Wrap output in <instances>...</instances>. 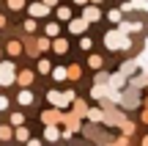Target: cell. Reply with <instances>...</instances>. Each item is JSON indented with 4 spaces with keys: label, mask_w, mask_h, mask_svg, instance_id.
<instances>
[{
    "label": "cell",
    "mask_w": 148,
    "mask_h": 146,
    "mask_svg": "<svg viewBox=\"0 0 148 146\" xmlns=\"http://www.w3.org/2000/svg\"><path fill=\"white\" fill-rule=\"evenodd\" d=\"M104 42H107V47H110V50H126L129 47V44H132V42H129V36H126V33H121V30H112V33H107V36H104Z\"/></svg>",
    "instance_id": "6da1fadb"
},
{
    "label": "cell",
    "mask_w": 148,
    "mask_h": 146,
    "mask_svg": "<svg viewBox=\"0 0 148 146\" xmlns=\"http://www.w3.org/2000/svg\"><path fill=\"white\" fill-rule=\"evenodd\" d=\"M47 99L52 105H58V108H66L69 102H74V91H66V94H58V91H49L47 94Z\"/></svg>",
    "instance_id": "7a4b0ae2"
},
{
    "label": "cell",
    "mask_w": 148,
    "mask_h": 146,
    "mask_svg": "<svg viewBox=\"0 0 148 146\" xmlns=\"http://www.w3.org/2000/svg\"><path fill=\"white\" fill-rule=\"evenodd\" d=\"M11 83H14V64L3 61L0 64V86H11Z\"/></svg>",
    "instance_id": "3957f363"
},
{
    "label": "cell",
    "mask_w": 148,
    "mask_h": 146,
    "mask_svg": "<svg viewBox=\"0 0 148 146\" xmlns=\"http://www.w3.org/2000/svg\"><path fill=\"white\" fill-rule=\"evenodd\" d=\"M27 11H30V17H47L49 6L47 3H33V6H27Z\"/></svg>",
    "instance_id": "277c9868"
},
{
    "label": "cell",
    "mask_w": 148,
    "mask_h": 146,
    "mask_svg": "<svg viewBox=\"0 0 148 146\" xmlns=\"http://www.w3.org/2000/svg\"><path fill=\"white\" fill-rule=\"evenodd\" d=\"M121 102H123V108H134V105H137V88H132L126 97L121 94Z\"/></svg>",
    "instance_id": "5b68a950"
},
{
    "label": "cell",
    "mask_w": 148,
    "mask_h": 146,
    "mask_svg": "<svg viewBox=\"0 0 148 146\" xmlns=\"http://www.w3.org/2000/svg\"><path fill=\"white\" fill-rule=\"evenodd\" d=\"M85 28H88V22H85V19H71L69 22V30L77 33V36H79V33H85Z\"/></svg>",
    "instance_id": "8992f818"
},
{
    "label": "cell",
    "mask_w": 148,
    "mask_h": 146,
    "mask_svg": "<svg viewBox=\"0 0 148 146\" xmlns=\"http://www.w3.org/2000/svg\"><path fill=\"white\" fill-rule=\"evenodd\" d=\"M85 113H88V105H85L82 99H74V116H77V119H82Z\"/></svg>",
    "instance_id": "52a82bcc"
},
{
    "label": "cell",
    "mask_w": 148,
    "mask_h": 146,
    "mask_svg": "<svg viewBox=\"0 0 148 146\" xmlns=\"http://www.w3.org/2000/svg\"><path fill=\"white\" fill-rule=\"evenodd\" d=\"M52 50H55L58 55H63L66 50H69V42H66V39H55V42H52Z\"/></svg>",
    "instance_id": "ba28073f"
},
{
    "label": "cell",
    "mask_w": 148,
    "mask_h": 146,
    "mask_svg": "<svg viewBox=\"0 0 148 146\" xmlns=\"http://www.w3.org/2000/svg\"><path fill=\"white\" fill-rule=\"evenodd\" d=\"M85 116H88L90 121H104V110H101V108H93V110H88Z\"/></svg>",
    "instance_id": "9c48e42d"
},
{
    "label": "cell",
    "mask_w": 148,
    "mask_h": 146,
    "mask_svg": "<svg viewBox=\"0 0 148 146\" xmlns=\"http://www.w3.org/2000/svg\"><path fill=\"white\" fill-rule=\"evenodd\" d=\"M85 22H93V19H99V8H93V6H88L85 8V17H82Z\"/></svg>",
    "instance_id": "30bf717a"
},
{
    "label": "cell",
    "mask_w": 148,
    "mask_h": 146,
    "mask_svg": "<svg viewBox=\"0 0 148 146\" xmlns=\"http://www.w3.org/2000/svg\"><path fill=\"white\" fill-rule=\"evenodd\" d=\"M121 33H132V30H140V22H121V28H118Z\"/></svg>",
    "instance_id": "8fae6325"
},
{
    "label": "cell",
    "mask_w": 148,
    "mask_h": 146,
    "mask_svg": "<svg viewBox=\"0 0 148 146\" xmlns=\"http://www.w3.org/2000/svg\"><path fill=\"white\" fill-rule=\"evenodd\" d=\"M58 135H60V132H58V127H52V124L44 130V138H47V141H58Z\"/></svg>",
    "instance_id": "7c38bea8"
},
{
    "label": "cell",
    "mask_w": 148,
    "mask_h": 146,
    "mask_svg": "<svg viewBox=\"0 0 148 146\" xmlns=\"http://www.w3.org/2000/svg\"><path fill=\"white\" fill-rule=\"evenodd\" d=\"M123 83H126V75L121 72V75H115V77H112L110 83H107V86H110V88H118V86H123Z\"/></svg>",
    "instance_id": "4fadbf2b"
},
{
    "label": "cell",
    "mask_w": 148,
    "mask_h": 146,
    "mask_svg": "<svg viewBox=\"0 0 148 146\" xmlns=\"http://www.w3.org/2000/svg\"><path fill=\"white\" fill-rule=\"evenodd\" d=\"M52 77H55V80H66V77H69V69L58 66V69H52Z\"/></svg>",
    "instance_id": "5bb4252c"
},
{
    "label": "cell",
    "mask_w": 148,
    "mask_h": 146,
    "mask_svg": "<svg viewBox=\"0 0 148 146\" xmlns=\"http://www.w3.org/2000/svg\"><path fill=\"white\" fill-rule=\"evenodd\" d=\"M8 53H11V55H19V53H22V44H19V42H8Z\"/></svg>",
    "instance_id": "9a60e30c"
},
{
    "label": "cell",
    "mask_w": 148,
    "mask_h": 146,
    "mask_svg": "<svg viewBox=\"0 0 148 146\" xmlns=\"http://www.w3.org/2000/svg\"><path fill=\"white\" fill-rule=\"evenodd\" d=\"M30 102H33V94L30 91H22L19 94V105H30Z\"/></svg>",
    "instance_id": "2e32d148"
},
{
    "label": "cell",
    "mask_w": 148,
    "mask_h": 146,
    "mask_svg": "<svg viewBox=\"0 0 148 146\" xmlns=\"http://www.w3.org/2000/svg\"><path fill=\"white\" fill-rule=\"evenodd\" d=\"M14 135H16V141H30V138H27V130H25V127H16V132H14Z\"/></svg>",
    "instance_id": "e0dca14e"
},
{
    "label": "cell",
    "mask_w": 148,
    "mask_h": 146,
    "mask_svg": "<svg viewBox=\"0 0 148 146\" xmlns=\"http://www.w3.org/2000/svg\"><path fill=\"white\" fill-rule=\"evenodd\" d=\"M134 69H137V61H129V64H123V69H121V72H123V75H132Z\"/></svg>",
    "instance_id": "ac0fdd59"
},
{
    "label": "cell",
    "mask_w": 148,
    "mask_h": 146,
    "mask_svg": "<svg viewBox=\"0 0 148 146\" xmlns=\"http://www.w3.org/2000/svg\"><path fill=\"white\" fill-rule=\"evenodd\" d=\"M90 66H93V69H101V66H104V61H101L99 55H90Z\"/></svg>",
    "instance_id": "d6986e66"
},
{
    "label": "cell",
    "mask_w": 148,
    "mask_h": 146,
    "mask_svg": "<svg viewBox=\"0 0 148 146\" xmlns=\"http://www.w3.org/2000/svg\"><path fill=\"white\" fill-rule=\"evenodd\" d=\"M107 83H110V77H107L104 72H99V75H96V86H107Z\"/></svg>",
    "instance_id": "ffe728a7"
},
{
    "label": "cell",
    "mask_w": 148,
    "mask_h": 146,
    "mask_svg": "<svg viewBox=\"0 0 148 146\" xmlns=\"http://www.w3.org/2000/svg\"><path fill=\"white\" fill-rule=\"evenodd\" d=\"M0 138H3V141H8V138H14V132H11V127H0Z\"/></svg>",
    "instance_id": "44dd1931"
},
{
    "label": "cell",
    "mask_w": 148,
    "mask_h": 146,
    "mask_svg": "<svg viewBox=\"0 0 148 146\" xmlns=\"http://www.w3.org/2000/svg\"><path fill=\"white\" fill-rule=\"evenodd\" d=\"M38 72H41V75H49V61H38Z\"/></svg>",
    "instance_id": "7402d4cb"
},
{
    "label": "cell",
    "mask_w": 148,
    "mask_h": 146,
    "mask_svg": "<svg viewBox=\"0 0 148 146\" xmlns=\"http://www.w3.org/2000/svg\"><path fill=\"white\" fill-rule=\"evenodd\" d=\"M22 6H25V0H8V8L11 11H19Z\"/></svg>",
    "instance_id": "603a6c76"
},
{
    "label": "cell",
    "mask_w": 148,
    "mask_h": 146,
    "mask_svg": "<svg viewBox=\"0 0 148 146\" xmlns=\"http://www.w3.org/2000/svg\"><path fill=\"white\" fill-rule=\"evenodd\" d=\"M58 30H60V25H55V22H49V25H47V33H49V36H58Z\"/></svg>",
    "instance_id": "cb8c5ba5"
},
{
    "label": "cell",
    "mask_w": 148,
    "mask_h": 146,
    "mask_svg": "<svg viewBox=\"0 0 148 146\" xmlns=\"http://www.w3.org/2000/svg\"><path fill=\"white\" fill-rule=\"evenodd\" d=\"M30 80H33V75H30V72H22V75H19V83H25V86H27Z\"/></svg>",
    "instance_id": "d4e9b609"
},
{
    "label": "cell",
    "mask_w": 148,
    "mask_h": 146,
    "mask_svg": "<svg viewBox=\"0 0 148 146\" xmlns=\"http://www.w3.org/2000/svg\"><path fill=\"white\" fill-rule=\"evenodd\" d=\"M22 121H25V119H22V113H14V116H11V124H16V127H22Z\"/></svg>",
    "instance_id": "484cf974"
},
{
    "label": "cell",
    "mask_w": 148,
    "mask_h": 146,
    "mask_svg": "<svg viewBox=\"0 0 148 146\" xmlns=\"http://www.w3.org/2000/svg\"><path fill=\"white\" fill-rule=\"evenodd\" d=\"M121 130H123V132H126V135H129V132H132L134 127H132V121H121Z\"/></svg>",
    "instance_id": "4316f807"
},
{
    "label": "cell",
    "mask_w": 148,
    "mask_h": 146,
    "mask_svg": "<svg viewBox=\"0 0 148 146\" xmlns=\"http://www.w3.org/2000/svg\"><path fill=\"white\" fill-rule=\"evenodd\" d=\"M58 17H60V19H69L71 11H69V8H58Z\"/></svg>",
    "instance_id": "83f0119b"
},
{
    "label": "cell",
    "mask_w": 148,
    "mask_h": 146,
    "mask_svg": "<svg viewBox=\"0 0 148 146\" xmlns=\"http://www.w3.org/2000/svg\"><path fill=\"white\" fill-rule=\"evenodd\" d=\"M110 22H121V11H118V8L110 11Z\"/></svg>",
    "instance_id": "f1b7e54d"
},
{
    "label": "cell",
    "mask_w": 148,
    "mask_h": 146,
    "mask_svg": "<svg viewBox=\"0 0 148 146\" xmlns=\"http://www.w3.org/2000/svg\"><path fill=\"white\" fill-rule=\"evenodd\" d=\"M47 44H49L47 39H38V42H36V50H47Z\"/></svg>",
    "instance_id": "f546056e"
},
{
    "label": "cell",
    "mask_w": 148,
    "mask_h": 146,
    "mask_svg": "<svg viewBox=\"0 0 148 146\" xmlns=\"http://www.w3.org/2000/svg\"><path fill=\"white\" fill-rule=\"evenodd\" d=\"M90 44H93V42H90V39H88V36H85V39H82V42H79V47H82V50H90Z\"/></svg>",
    "instance_id": "4dcf8cb0"
},
{
    "label": "cell",
    "mask_w": 148,
    "mask_h": 146,
    "mask_svg": "<svg viewBox=\"0 0 148 146\" xmlns=\"http://www.w3.org/2000/svg\"><path fill=\"white\" fill-rule=\"evenodd\" d=\"M145 80H148V77H145V75H143V77H134V80H132V86H143V83H145Z\"/></svg>",
    "instance_id": "1f68e13d"
},
{
    "label": "cell",
    "mask_w": 148,
    "mask_h": 146,
    "mask_svg": "<svg viewBox=\"0 0 148 146\" xmlns=\"http://www.w3.org/2000/svg\"><path fill=\"white\" fill-rule=\"evenodd\" d=\"M69 77H79V66H71V69H69Z\"/></svg>",
    "instance_id": "d6a6232c"
},
{
    "label": "cell",
    "mask_w": 148,
    "mask_h": 146,
    "mask_svg": "<svg viewBox=\"0 0 148 146\" xmlns=\"http://www.w3.org/2000/svg\"><path fill=\"white\" fill-rule=\"evenodd\" d=\"M5 108H8V99H5V97H0V110H5Z\"/></svg>",
    "instance_id": "836d02e7"
},
{
    "label": "cell",
    "mask_w": 148,
    "mask_h": 146,
    "mask_svg": "<svg viewBox=\"0 0 148 146\" xmlns=\"http://www.w3.org/2000/svg\"><path fill=\"white\" fill-rule=\"evenodd\" d=\"M27 146H41V141H38V138H30V141H27Z\"/></svg>",
    "instance_id": "e575fe53"
},
{
    "label": "cell",
    "mask_w": 148,
    "mask_h": 146,
    "mask_svg": "<svg viewBox=\"0 0 148 146\" xmlns=\"http://www.w3.org/2000/svg\"><path fill=\"white\" fill-rule=\"evenodd\" d=\"M44 3H47V6H55V3H58V0H44Z\"/></svg>",
    "instance_id": "d590c367"
},
{
    "label": "cell",
    "mask_w": 148,
    "mask_h": 146,
    "mask_svg": "<svg viewBox=\"0 0 148 146\" xmlns=\"http://www.w3.org/2000/svg\"><path fill=\"white\" fill-rule=\"evenodd\" d=\"M143 11H148V0H143Z\"/></svg>",
    "instance_id": "8d00e7d4"
},
{
    "label": "cell",
    "mask_w": 148,
    "mask_h": 146,
    "mask_svg": "<svg viewBox=\"0 0 148 146\" xmlns=\"http://www.w3.org/2000/svg\"><path fill=\"white\" fill-rule=\"evenodd\" d=\"M143 146H148V135H145V138H143Z\"/></svg>",
    "instance_id": "74e56055"
},
{
    "label": "cell",
    "mask_w": 148,
    "mask_h": 146,
    "mask_svg": "<svg viewBox=\"0 0 148 146\" xmlns=\"http://www.w3.org/2000/svg\"><path fill=\"white\" fill-rule=\"evenodd\" d=\"M74 3H79V6H82V3H88V0H74Z\"/></svg>",
    "instance_id": "f35d334b"
},
{
    "label": "cell",
    "mask_w": 148,
    "mask_h": 146,
    "mask_svg": "<svg viewBox=\"0 0 148 146\" xmlns=\"http://www.w3.org/2000/svg\"><path fill=\"white\" fill-rule=\"evenodd\" d=\"M145 44H148V42H145ZM143 55H148V47H145V53H143Z\"/></svg>",
    "instance_id": "ab89813d"
}]
</instances>
